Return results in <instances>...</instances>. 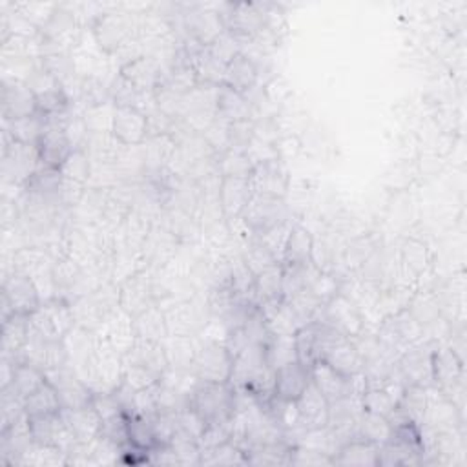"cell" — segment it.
Returning <instances> with one entry per match:
<instances>
[{
	"instance_id": "cell-1",
	"label": "cell",
	"mask_w": 467,
	"mask_h": 467,
	"mask_svg": "<svg viewBox=\"0 0 467 467\" xmlns=\"http://www.w3.org/2000/svg\"><path fill=\"white\" fill-rule=\"evenodd\" d=\"M188 405L208 425H228L234 420L237 405V389L230 383L199 381L188 394Z\"/></svg>"
},
{
	"instance_id": "cell-2",
	"label": "cell",
	"mask_w": 467,
	"mask_h": 467,
	"mask_svg": "<svg viewBox=\"0 0 467 467\" xmlns=\"http://www.w3.org/2000/svg\"><path fill=\"white\" fill-rule=\"evenodd\" d=\"M42 305L36 283L31 275L13 270L2 281V319L13 314L31 316Z\"/></svg>"
},
{
	"instance_id": "cell-3",
	"label": "cell",
	"mask_w": 467,
	"mask_h": 467,
	"mask_svg": "<svg viewBox=\"0 0 467 467\" xmlns=\"http://www.w3.org/2000/svg\"><path fill=\"white\" fill-rule=\"evenodd\" d=\"M64 113L47 117L46 128L35 144L38 161H40V168L60 170V166L64 164L67 155L75 150L66 133L67 119H64Z\"/></svg>"
},
{
	"instance_id": "cell-4",
	"label": "cell",
	"mask_w": 467,
	"mask_h": 467,
	"mask_svg": "<svg viewBox=\"0 0 467 467\" xmlns=\"http://www.w3.org/2000/svg\"><path fill=\"white\" fill-rule=\"evenodd\" d=\"M5 142L2 151V175L5 182L26 184L33 173L40 168L38 153L35 144H22L13 140L7 131H4Z\"/></svg>"
},
{
	"instance_id": "cell-5",
	"label": "cell",
	"mask_w": 467,
	"mask_h": 467,
	"mask_svg": "<svg viewBox=\"0 0 467 467\" xmlns=\"http://www.w3.org/2000/svg\"><path fill=\"white\" fill-rule=\"evenodd\" d=\"M24 82L35 93L38 113L51 117V115L64 113L67 109L69 100H67L64 84L58 78H55L49 71H46L42 66L33 67L29 75L24 78Z\"/></svg>"
},
{
	"instance_id": "cell-6",
	"label": "cell",
	"mask_w": 467,
	"mask_h": 467,
	"mask_svg": "<svg viewBox=\"0 0 467 467\" xmlns=\"http://www.w3.org/2000/svg\"><path fill=\"white\" fill-rule=\"evenodd\" d=\"M288 217V206L283 197L254 193L239 219L254 235H261Z\"/></svg>"
},
{
	"instance_id": "cell-7",
	"label": "cell",
	"mask_w": 467,
	"mask_h": 467,
	"mask_svg": "<svg viewBox=\"0 0 467 467\" xmlns=\"http://www.w3.org/2000/svg\"><path fill=\"white\" fill-rule=\"evenodd\" d=\"M73 306L58 297L42 303L29 316V328L51 339H64L73 330Z\"/></svg>"
},
{
	"instance_id": "cell-8",
	"label": "cell",
	"mask_w": 467,
	"mask_h": 467,
	"mask_svg": "<svg viewBox=\"0 0 467 467\" xmlns=\"http://www.w3.org/2000/svg\"><path fill=\"white\" fill-rule=\"evenodd\" d=\"M232 365H234V358L226 350L224 343L219 345L215 341L206 343L192 358V368L199 381H215V383L230 381Z\"/></svg>"
},
{
	"instance_id": "cell-9",
	"label": "cell",
	"mask_w": 467,
	"mask_h": 467,
	"mask_svg": "<svg viewBox=\"0 0 467 467\" xmlns=\"http://www.w3.org/2000/svg\"><path fill=\"white\" fill-rule=\"evenodd\" d=\"M47 379L55 387L62 409H78L93 403L95 392L91 387L73 370V367H58L46 372Z\"/></svg>"
},
{
	"instance_id": "cell-10",
	"label": "cell",
	"mask_w": 467,
	"mask_h": 467,
	"mask_svg": "<svg viewBox=\"0 0 467 467\" xmlns=\"http://www.w3.org/2000/svg\"><path fill=\"white\" fill-rule=\"evenodd\" d=\"M124 367L139 368L155 379H161L170 368V359L161 341L135 337L131 347L124 352Z\"/></svg>"
},
{
	"instance_id": "cell-11",
	"label": "cell",
	"mask_w": 467,
	"mask_h": 467,
	"mask_svg": "<svg viewBox=\"0 0 467 467\" xmlns=\"http://www.w3.org/2000/svg\"><path fill=\"white\" fill-rule=\"evenodd\" d=\"M347 337H359L363 334V317L358 308L341 294L332 296L319 310L317 317Z\"/></svg>"
},
{
	"instance_id": "cell-12",
	"label": "cell",
	"mask_w": 467,
	"mask_h": 467,
	"mask_svg": "<svg viewBox=\"0 0 467 467\" xmlns=\"http://www.w3.org/2000/svg\"><path fill=\"white\" fill-rule=\"evenodd\" d=\"M29 429H31L33 441L58 447L66 454H69L73 451V447L78 443L75 434L71 432L62 410L57 414L29 418Z\"/></svg>"
},
{
	"instance_id": "cell-13",
	"label": "cell",
	"mask_w": 467,
	"mask_h": 467,
	"mask_svg": "<svg viewBox=\"0 0 467 467\" xmlns=\"http://www.w3.org/2000/svg\"><path fill=\"white\" fill-rule=\"evenodd\" d=\"M150 131L148 113L139 108L119 106L111 115V135L122 146H137L144 142Z\"/></svg>"
},
{
	"instance_id": "cell-14",
	"label": "cell",
	"mask_w": 467,
	"mask_h": 467,
	"mask_svg": "<svg viewBox=\"0 0 467 467\" xmlns=\"http://www.w3.org/2000/svg\"><path fill=\"white\" fill-rule=\"evenodd\" d=\"M248 179L254 193L285 197L288 188L286 168L277 157H268L254 162V168Z\"/></svg>"
},
{
	"instance_id": "cell-15",
	"label": "cell",
	"mask_w": 467,
	"mask_h": 467,
	"mask_svg": "<svg viewBox=\"0 0 467 467\" xmlns=\"http://www.w3.org/2000/svg\"><path fill=\"white\" fill-rule=\"evenodd\" d=\"M36 99L31 88L20 78L2 80V117L4 120H15L36 113Z\"/></svg>"
},
{
	"instance_id": "cell-16",
	"label": "cell",
	"mask_w": 467,
	"mask_h": 467,
	"mask_svg": "<svg viewBox=\"0 0 467 467\" xmlns=\"http://www.w3.org/2000/svg\"><path fill=\"white\" fill-rule=\"evenodd\" d=\"M310 378L316 383V387L323 392V396L328 400V403H336L350 394L361 396V390L356 389L358 376H352V378L343 376L325 361H317L310 368Z\"/></svg>"
},
{
	"instance_id": "cell-17",
	"label": "cell",
	"mask_w": 467,
	"mask_h": 467,
	"mask_svg": "<svg viewBox=\"0 0 467 467\" xmlns=\"http://www.w3.org/2000/svg\"><path fill=\"white\" fill-rule=\"evenodd\" d=\"M294 403L305 431H319L328 425L330 403L312 379Z\"/></svg>"
},
{
	"instance_id": "cell-18",
	"label": "cell",
	"mask_w": 467,
	"mask_h": 467,
	"mask_svg": "<svg viewBox=\"0 0 467 467\" xmlns=\"http://www.w3.org/2000/svg\"><path fill=\"white\" fill-rule=\"evenodd\" d=\"M431 358H432V350L429 345L409 347L398 361V372L403 385H418L427 389L432 383Z\"/></svg>"
},
{
	"instance_id": "cell-19",
	"label": "cell",
	"mask_w": 467,
	"mask_h": 467,
	"mask_svg": "<svg viewBox=\"0 0 467 467\" xmlns=\"http://www.w3.org/2000/svg\"><path fill=\"white\" fill-rule=\"evenodd\" d=\"M252 195L254 190L248 177H221L219 204L226 219H239Z\"/></svg>"
},
{
	"instance_id": "cell-20",
	"label": "cell",
	"mask_w": 467,
	"mask_h": 467,
	"mask_svg": "<svg viewBox=\"0 0 467 467\" xmlns=\"http://www.w3.org/2000/svg\"><path fill=\"white\" fill-rule=\"evenodd\" d=\"M230 13L221 15L226 33L234 38H250L263 29V15L254 4H235L228 5Z\"/></svg>"
},
{
	"instance_id": "cell-21",
	"label": "cell",
	"mask_w": 467,
	"mask_h": 467,
	"mask_svg": "<svg viewBox=\"0 0 467 467\" xmlns=\"http://www.w3.org/2000/svg\"><path fill=\"white\" fill-rule=\"evenodd\" d=\"M378 443L352 436L332 454V465L345 467H378Z\"/></svg>"
},
{
	"instance_id": "cell-22",
	"label": "cell",
	"mask_w": 467,
	"mask_h": 467,
	"mask_svg": "<svg viewBox=\"0 0 467 467\" xmlns=\"http://www.w3.org/2000/svg\"><path fill=\"white\" fill-rule=\"evenodd\" d=\"M310 370L299 361H290L275 370L274 396L285 401H296L310 383Z\"/></svg>"
},
{
	"instance_id": "cell-23",
	"label": "cell",
	"mask_w": 467,
	"mask_h": 467,
	"mask_svg": "<svg viewBox=\"0 0 467 467\" xmlns=\"http://www.w3.org/2000/svg\"><path fill=\"white\" fill-rule=\"evenodd\" d=\"M420 336L421 323L410 314V310L392 316L381 328V339L390 347H412Z\"/></svg>"
},
{
	"instance_id": "cell-24",
	"label": "cell",
	"mask_w": 467,
	"mask_h": 467,
	"mask_svg": "<svg viewBox=\"0 0 467 467\" xmlns=\"http://www.w3.org/2000/svg\"><path fill=\"white\" fill-rule=\"evenodd\" d=\"M432 383L440 389V392L452 390L462 378V359L452 348H434L432 358Z\"/></svg>"
},
{
	"instance_id": "cell-25",
	"label": "cell",
	"mask_w": 467,
	"mask_h": 467,
	"mask_svg": "<svg viewBox=\"0 0 467 467\" xmlns=\"http://www.w3.org/2000/svg\"><path fill=\"white\" fill-rule=\"evenodd\" d=\"M325 363H328L332 368H336L337 372H341L343 376H358L363 372V358L358 350V345L354 343V339L343 336L337 343H334L327 354L323 356Z\"/></svg>"
},
{
	"instance_id": "cell-26",
	"label": "cell",
	"mask_w": 467,
	"mask_h": 467,
	"mask_svg": "<svg viewBox=\"0 0 467 467\" xmlns=\"http://www.w3.org/2000/svg\"><path fill=\"white\" fill-rule=\"evenodd\" d=\"M215 113L217 117L226 120V124L250 120L252 104L246 95L224 84H219L215 86Z\"/></svg>"
},
{
	"instance_id": "cell-27",
	"label": "cell",
	"mask_w": 467,
	"mask_h": 467,
	"mask_svg": "<svg viewBox=\"0 0 467 467\" xmlns=\"http://www.w3.org/2000/svg\"><path fill=\"white\" fill-rule=\"evenodd\" d=\"M151 292H153V288H151V283L148 277H144L142 274L130 277L119 294L120 308L131 317L139 316L140 312H144L146 308H150L153 305Z\"/></svg>"
},
{
	"instance_id": "cell-28",
	"label": "cell",
	"mask_w": 467,
	"mask_h": 467,
	"mask_svg": "<svg viewBox=\"0 0 467 467\" xmlns=\"http://www.w3.org/2000/svg\"><path fill=\"white\" fill-rule=\"evenodd\" d=\"M120 75L140 93H151L161 84V71L150 57H135L120 67Z\"/></svg>"
},
{
	"instance_id": "cell-29",
	"label": "cell",
	"mask_w": 467,
	"mask_h": 467,
	"mask_svg": "<svg viewBox=\"0 0 467 467\" xmlns=\"http://www.w3.org/2000/svg\"><path fill=\"white\" fill-rule=\"evenodd\" d=\"M93 35L104 51H115L128 38L130 24L122 15L106 13L95 20Z\"/></svg>"
},
{
	"instance_id": "cell-30",
	"label": "cell",
	"mask_w": 467,
	"mask_h": 467,
	"mask_svg": "<svg viewBox=\"0 0 467 467\" xmlns=\"http://www.w3.org/2000/svg\"><path fill=\"white\" fill-rule=\"evenodd\" d=\"M27 334L29 316L13 314L7 319H2V358L18 363L22 348L27 341Z\"/></svg>"
},
{
	"instance_id": "cell-31",
	"label": "cell",
	"mask_w": 467,
	"mask_h": 467,
	"mask_svg": "<svg viewBox=\"0 0 467 467\" xmlns=\"http://www.w3.org/2000/svg\"><path fill=\"white\" fill-rule=\"evenodd\" d=\"M257 82V67L254 64V60L244 55V53H237L224 67V75H223V84L246 95L248 91L254 89Z\"/></svg>"
},
{
	"instance_id": "cell-32",
	"label": "cell",
	"mask_w": 467,
	"mask_h": 467,
	"mask_svg": "<svg viewBox=\"0 0 467 467\" xmlns=\"http://www.w3.org/2000/svg\"><path fill=\"white\" fill-rule=\"evenodd\" d=\"M255 301L261 310H270L283 301V268L279 263L255 277Z\"/></svg>"
},
{
	"instance_id": "cell-33",
	"label": "cell",
	"mask_w": 467,
	"mask_h": 467,
	"mask_svg": "<svg viewBox=\"0 0 467 467\" xmlns=\"http://www.w3.org/2000/svg\"><path fill=\"white\" fill-rule=\"evenodd\" d=\"M62 414L78 443H88L99 436L102 420L93 405L78 409H62Z\"/></svg>"
},
{
	"instance_id": "cell-34",
	"label": "cell",
	"mask_w": 467,
	"mask_h": 467,
	"mask_svg": "<svg viewBox=\"0 0 467 467\" xmlns=\"http://www.w3.org/2000/svg\"><path fill=\"white\" fill-rule=\"evenodd\" d=\"M423 463V451L416 449L394 436L378 447V465H420Z\"/></svg>"
},
{
	"instance_id": "cell-35",
	"label": "cell",
	"mask_w": 467,
	"mask_h": 467,
	"mask_svg": "<svg viewBox=\"0 0 467 467\" xmlns=\"http://www.w3.org/2000/svg\"><path fill=\"white\" fill-rule=\"evenodd\" d=\"M312 254H314V239L310 235V232L301 226V224H294L290 237L286 241L285 252H283V259H281V266H301L308 261H312Z\"/></svg>"
},
{
	"instance_id": "cell-36",
	"label": "cell",
	"mask_w": 467,
	"mask_h": 467,
	"mask_svg": "<svg viewBox=\"0 0 467 467\" xmlns=\"http://www.w3.org/2000/svg\"><path fill=\"white\" fill-rule=\"evenodd\" d=\"M62 410L58 394L51 381L46 376V381L33 390L26 400H24V412L27 418H38V416H47V414H57Z\"/></svg>"
},
{
	"instance_id": "cell-37",
	"label": "cell",
	"mask_w": 467,
	"mask_h": 467,
	"mask_svg": "<svg viewBox=\"0 0 467 467\" xmlns=\"http://www.w3.org/2000/svg\"><path fill=\"white\" fill-rule=\"evenodd\" d=\"M319 323L317 319H312L308 323H305L296 334H294V341H296V354H297V361L306 367L308 370L319 361Z\"/></svg>"
},
{
	"instance_id": "cell-38",
	"label": "cell",
	"mask_w": 467,
	"mask_h": 467,
	"mask_svg": "<svg viewBox=\"0 0 467 467\" xmlns=\"http://www.w3.org/2000/svg\"><path fill=\"white\" fill-rule=\"evenodd\" d=\"M131 323H133L135 337H140V339L161 341L168 334L166 317L155 305H151L139 316L131 317Z\"/></svg>"
},
{
	"instance_id": "cell-39",
	"label": "cell",
	"mask_w": 467,
	"mask_h": 467,
	"mask_svg": "<svg viewBox=\"0 0 467 467\" xmlns=\"http://www.w3.org/2000/svg\"><path fill=\"white\" fill-rule=\"evenodd\" d=\"M47 117L42 113H33L29 117H22V119H15V120H7L5 122V130L9 133V137L16 142L22 144H36L38 137L42 135L44 128H46Z\"/></svg>"
},
{
	"instance_id": "cell-40",
	"label": "cell",
	"mask_w": 467,
	"mask_h": 467,
	"mask_svg": "<svg viewBox=\"0 0 467 467\" xmlns=\"http://www.w3.org/2000/svg\"><path fill=\"white\" fill-rule=\"evenodd\" d=\"M46 381V372L29 363V361H18L13 368V378L7 387H11L22 400H26L33 390H36Z\"/></svg>"
},
{
	"instance_id": "cell-41",
	"label": "cell",
	"mask_w": 467,
	"mask_h": 467,
	"mask_svg": "<svg viewBox=\"0 0 467 467\" xmlns=\"http://www.w3.org/2000/svg\"><path fill=\"white\" fill-rule=\"evenodd\" d=\"M390 432H392V429H390L385 416L367 412V410H363L359 414V418L356 421V427H354V436L365 438V440L374 441L378 445H381L385 440H389Z\"/></svg>"
},
{
	"instance_id": "cell-42",
	"label": "cell",
	"mask_w": 467,
	"mask_h": 467,
	"mask_svg": "<svg viewBox=\"0 0 467 467\" xmlns=\"http://www.w3.org/2000/svg\"><path fill=\"white\" fill-rule=\"evenodd\" d=\"M292 445L286 440L268 443L246 452L248 465H290Z\"/></svg>"
},
{
	"instance_id": "cell-43",
	"label": "cell",
	"mask_w": 467,
	"mask_h": 467,
	"mask_svg": "<svg viewBox=\"0 0 467 467\" xmlns=\"http://www.w3.org/2000/svg\"><path fill=\"white\" fill-rule=\"evenodd\" d=\"M18 465H67V454L58 447L31 441L22 452Z\"/></svg>"
},
{
	"instance_id": "cell-44",
	"label": "cell",
	"mask_w": 467,
	"mask_h": 467,
	"mask_svg": "<svg viewBox=\"0 0 467 467\" xmlns=\"http://www.w3.org/2000/svg\"><path fill=\"white\" fill-rule=\"evenodd\" d=\"M199 465H248L244 451L232 440L201 451V460Z\"/></svg>"
},
{
	"instance_id": "cell-45",
	"label": "cell",
	"mask_w": 467,
	"mask_h": 467,
	"mask_svg": "<svg viewBox=\"0 0 467 467\" xmlns=\"http://www.w3.org/2000/svg\"><path fill=\"white\" fill-rule=\"evenodd\" d=\"M128 445L140 451H151L153 447H157L151 418L140 414L128 416Z\"/></svg>"
},
{
	"instance_id": "cell-46",
	"label": "cell",
	"mask_w": 467,
	"mask_h": 467,
	"mask_svg": "<svg viewBox=\"0 0 467 467\" xmlns=\"http://www.w3.org/2000/svg\"><path fill=\"white\" fill-rule=\"evenodd\" d=\"M427 403H429V394L425 387H418V385H405L401 398L398 401V405L401 407V410L420 427L425 421V412H427Z\"/></svg>"
},
{
	"instance_id": "cell-47",
	"label": "cell",
	"mask_w": 467,
	"mask_h": 467,
	"mask_svg": "<svg viewBox=\"0 0 467 467\" xmlns=\"http://www.w3.org/2000/svg\"><path fill=\"white\" fill-rule=\"evenodd\" d=\"M265 352H266V363L274 370H277L279 367L290 361H297L294 336H272L265 347Z\"/></svg>"
},
{
	"instance_id": "cell-48",
	"label": "cell",
	"mask_w": 467,
	"mask_h": 467,
	"mask_svg": "<svg viewBox=\"0 0 467 467\" xmlns=\"http://www.w3.org/2000/svg\"><path fill=\"white\" fill-rule=\"evenodd\" d=\"M294 224L296 223H292V219L288 217V219L281 221L279 224L268 228L261 235H255L277 263H281V259H283V252H285V246H286V241L290 237V232H292Z\"/></svg>"
},
{
	"instance_id": "cell-49",
	"label": "cell",
	"mask_w": 467,
	"mask_h": 467,
	"mask_svg": "<svg viewBox=\"0 0 467 467\" xmlns=\"http://www.w3.org/2000/svg\"><path fill=\"white\" fill-rule=\"evenodd\" d=\"M244 265L248 266V270L254 274V277H257L261 272H265L266 268L277 265V261L272 257V254L261 244V241L254 235L252 241L248 243V246L243 252Z\"/></svg>"
},
{
	"instance_id": "cell-50",
	"label": "cell",
	"mask_w": 467,
	"mask_h": 467,
	"mask_svg": "<svg viewBox=\"0 0 467 467\" xmlns=\"http://www.w3.org/2000/svg\"><path fill=\"white\" fill-rule=\"evenodd\" d=\"M254 162L250 161L248 153L237 150H226L219 161L221 177H250Z\"/></svg>"
},
{
	"instance_id": "cell-51",
	"label": "cell",
	"mask_w": 467,
	"mask_h": 467,
	"mask_svg": "<svg viewBox=\"0 0 467 467\" xmlns=\"http://www.w3.org/2000/svg\"><path fill=\"white\" fill-rule=\"evenodd\" d=\"M60 173L67 181L84 184L89 177V161L86 151L82 148H75L60 166Z\"/></svg>"
},
{
	"instance_id": "cell-52",
	"label": "cell",
	"mask_w": 467,
	"mask_h": 467,
	"mask_svg": "<svg viewBox=\"0 0 467 467\" xmlns=\"http://www.w3.org/2000/svg\"><path fill=\"white\" fill-rule=\"evenodd\" d=\"M144 93H140L135 86H131L120 73L115 78L113 86H111V97L115 102V108L119 106H130V108H139V100ZM140 109V108H139Z\"/></svg>"
},
{
	"instance_id": "cell-53",
	"label": "cell",
	"mask_w": 467,
	"mask_h": 467,
	"mask_svg": "<svg viewBox=\"0 0 467 467\" xmlns=\"http://www.w3.org/2000/svg\"><path fill=\"white\" fill-rule=\"evenodd\" d=\"M80 91H82V97L88 100L86 104H89V106H100V104H104V100L108 97L104 84L91 77L82 82Z\"/></svg>"
},
{
	"instance_id": "cell-54",
	"label": "cell",
	"mask_w": 467,
	"mask_h": 467,
	"mask_svg": "<svg viewBox=\"0 0 467 467\" xmlns=\"http://www.w3.org/2000/svg\"><path fill=\"white\" fill-rule=\"evenodd\" d=\"M405 259H407V265H410L416 272L421 270L425 266V246L418 241H409L407 246H405Z\"/></svg>"
}]
</instances>
